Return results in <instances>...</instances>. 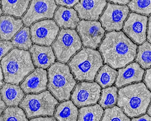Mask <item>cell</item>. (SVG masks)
I'll return each instance as SVG.
<instances>
[{
	"label": "cell",
	"instance_id": "7402d4cb",
	"mask_svg": "<svg viewBox=\"0 0 151 121\" xmlns=\"http://www.w3.org/2000/svg\"><path fill=\"white\" fill-rule=\"evenodd\" d=\"M30 0H1L3 14L20 18L25 12Z\"/></svg>",
	"mask_w": 151,
	"mask_h": 121
},
{
	"label": "cell",
	"instance_id": "f35d334b",
	"mask_svg": "<svg viewBox=\"0 0 151 121\" xmlns=\"http://www.w3.org/2000/svg\"><path fill=\"white\" fill-rule=\"evenodd\" d=\"M2 70L1 67V66L0 67V87L3 85L4 84V76L3 73L2 72Z\"/></svg>",
	"mask_w": 151,
	"mask_h": 121
},
{
	"label": "cell",
	"instance_id": "60d3db41",
	"mask_svg": "<svg viewBox=\"0 0 151 121\" xmlns=\"http://www.w3.org/2000/svg\"><path fill=\"white\" fill-rule=\"evenodd\" d=\"M0 15H1L3 13V11L2 9L1 8V7L0 8Z\"/></svg>",
	"mask_w": 151,
	"mask_h": 121
},
{
	"label": "cell",
	"instance_id": "e575fe53",
	"mask_svg": "<svg viewBox=\"0 0 151 121\" xmlns=\"http://www.w3.org/2000/svg\"><path fill=\"white\" fill-rule=\"evenodd\" d=\"M131 121H151V117L147 114H145L137 118H133Z\"/></svg>",
	"mask_w": 151,
	"mask_h": 121
},
{
	"label": "cell",
	"instance_id": "9a60e30c",
	"mask_svg": "<svg viewBox=\"0 0 151 121\" xmlns=\"http://www.w3.org/2000/svg\"><path fill=\"white\" fill-rule=\"evenodd\" d=\"M47 82L46 70L37 68L26 77L20 86L26 93H38L46 89Z\"/></svg>",
	"mask_w": 151,
	"mask_h": 121
},
{
	"label": "cell",
	"instance_id": "52a82bcc",
	"mask_svg": "<svg viewBox=\"0 0 151 121\" xmlns=\"http://www.w3.org/2000/svg\"><path fill=\"white\" fill-rule=\"evenodd\" d=\"M52 46L57 60L66 63L81 48L82 42L75 29L62 28Z\"/></svg>",
	"mask_w": 151,
	"mask_h": 121
},
{
	"label": "cell",
	"instance_id": "74e56055",
	"mask_svg": "<svg viewBox=\"0 0 151 121\" xmlns=\"http://www.w3.org/2000/svg\"><path fill=\"white\" fill-rule=\"evenodd\" d=\"M0 114L1 115L2 113L4 112V110L6 107V105L4 101L0 95Z\"/></svg>",
	"mask_w": 151,
	"mask_h": 121
},
{
	"label": "cell",
	"instance_id": "cb8c5ba5",
	"mask_svg": "<svg viewBox=\"0 0 151 121\" xmlns=\"http://www.w3.org/2000/svg\"><path fill=\"white\" fill-rule=\"evenodd\" d=\"M118 72L110 66L105 64L99 71L95 81L103 88L112 85L114 83Z\"/></svg>",
	"mask_w": 151,
	"mask_h": 121
},
{
	"label": "cell",
	"instance_id": "ffe728a7",
	"mask_svg": "<svg viewBox=\"0 0 151 121\" xmlns=\"http://www.w3.org/2000/svg\"><path fill=\"white\" fill-rule=\"evenodd\" d=\"M0 93L2 99L9 107L18 106L25 95L19 85L10 83L5 84L1 88Z\"/></svg>",
	"mask_w": 151,
	"mask_h": 121
},
{
	"label": "cell",
	"instance_id": "5b68a950",
	"mask_svg": "<svg viewBox=\"0 0 151 121\" xmlns=\"http://www.w3.org/2000/svg\"><path fill=\"white\" fill-rule=\"evenodd\" d=\"M47 88L60 101L69 100L76 83L69 66L56 62L48 69Z\"/></svg>",
	"mask_w": 151,
	"mask_h": 121
},
{
	"label": "cell",
	"instance_id": "484cf974",
	"mask_svg": "<svg viewBox=\"0 0 151 121\" xmlns=\"http://www.w3.org/2000/svg\"><path fill=\"white\" fill-rule=\"evenodd\" d=\"M135 61L145 69L151 66V43L148 41L139 46Z\"/></svg>",
	"mask_w": 151,
	"mask_h": 121
},
{
	"label": "cell",
	"instance_id": "d6a6232c",
	"mask_svg": "<svg viewBox=\"0 0 151 121\" xmlns=\"http://www.w3.org/2000/svg\"><path fill=\"white\" fill-rule=\"evenodd\" d=\"M143 81L148 88L151 91V67L146 70Z\"/></svg>",
	"mask_w": 151,
	"mask_h": 121
},
{
	"label": "cell",
	"instance_id": "30bf717a",
	"mask_svg": "<svg viewBox=\"0 0 151 121\" xmlns=\"http://www.w3.org/2000/svg\"><path fill=\"white\" fill-rule=\"evenodd\" d=\"M77 29L84 46L94 49L99 47L105 32L101 22L96 20H81Z\"/></svg>",
	"mask_w": 151,
	"mask_h": 121
},
{
	"label": "cell",
	"instance_id": "5bb4252c",
	"mask_svg": "<svg viewBox=\"0 0 151 121\" xmlns=\"http://www.w3.org/2000/svg\"><path fill=\"white\" fill-rule=\"evenodd\" d=\"M107 3L106 1L81 0L74 7L80 19L97 20Z\"/></svg>",
	"mask_w": 151,
	"mask_h": 121
},
{
	"label": "cell",
	"instance_id": "9c48e42d",
	"mask_svg": "<svg viewBox=\"0 0 151 121\" xmlns=\"http://www.w3.org/2000/svg\"><path fill=\"white\" fill-rule=\"evenodd\" d=\"M129 7L109 2L100 20L105 30L109 31L121 30L129 12Z\"/></svg>",
	"mask_w": 151,
	"mask_h": 121
},
{
	"label": "cell",
	"instance_id": "836d02e7",
	"mask_svg": "<svg viewBox=\"0 0 151 121\" xmlns=\"http://www.w3.org/2000/svg\"><path fill=\"white\" fill-rule=\"evenodd\" d=\"M29 121H58L54 117H39L32 118Z\"/></svg>",
	"mask_w": 151,
	"mask_h": 121
},
{
	"label": "cell",
	"instance_id": "d6986e66",
	"mask_svg": "<svg viewBox=\"0 0 151 121\" xmlns=\"http://www.w3.org/2000/svg\"><path fill=\"white\" fill-rule=\"evenodd\" d=\"M0 39L10 40L22 27V20L12 16L3 15L0 17Z\"/></svg>",
	"mask_w": 151,
	"mask_h": 121
},
{
	"label": "cell",
	"instance_id": "4fadbf2b",
	"mask_svg": "<svg viewBox=\"0 0 151 121\" xmlns=\"http://www.w3.org/2000/svg\"><path fill=\"white\" fill-rule=\"evenodd\" d=\"M147 21L146 16L131 12L124 22L123 30L134 42L141 44L146 39Z\"/></svg>",
	"mask_w": 151,
	"mask_h": 121
},
{
	"label": "cell",
	"instance_id": "3957f363",
	"mask_svg": "<svg viewBox=\"0 0 151 121\" xmlns=\"http://www.w3.org/2000/svg\"><path fill=\"white\" fill-rule=\"evenodd\" d=\"M1 66L5 81L17 85L35 68L30 52L17 48L2 58Z\"/></svg>",
	"mask_w": 151,
	"mask_h": 121
},
{
	"label": "cell",
	"instance_id": "ac0fdd59",
	"mask_svg": "<svg viewBox=\"0 0 151 121\" xmlns=\"http://www.w3.org/2000/svg\"><path fill=\"white\" fill-rule=\"evenodd\" d=\"M58 25L64 29H75L80 20L77 11L74 9L60 6L54 15Z\"/></svg>",
	"mask_w": 151,
	"mask_h": 121
},
{
	"label": "cell",
	"instance_id": "603a6c76",
	"mask_svg": "<svg viewBox=\"0 0 151 121\" xmlns=\"http://www.w3.org/2000/svg\"><path fill=\"white\" fill-rule=\"evenodd\" d=\"M77 121H100L104 112L99 104L81 108Z\"/></svg>",
	"mask_w": 151,
	"mask_h": 121
},
{
	"label": "cell",
	"instance_id": "44dd1931",
	"mask_svg": "<svg viewBox=\"0 0 151 121\" xmlns=\"http://www.w3.org/2000/svg\"><path fill=\"white\" fill-rule=\"evenodd\" d=\"M78 108L71 100L60 102L56 107L55 116L58 121H77Z\"/></svg>",
	"mask_w": 151,
	"mask_h": 121
},
{
	"label": "cell",
	"instance_id": "7a4b0ae2",
	"mask_svg": "<svg viewBox=\"0 0 151 121\" xmlns=\"http://www.w3.org/2000/svg\"><path fill=\"white\" fill-rule=\"evenodd\" d=\"M118 94L117 105L130 117L145 113L151 100V92L143 82L122 87Z\"/></svg>",
	"mask_w": 151,
	"mask_h": 121
},
{
	"label": "cell",
	"instance_id": "8992f818",
	"mask_svg": "<svg viewBox=\"0 0 151 121\" xmlns=\"http://www.w3.org/2000/svg\"><path fill=\"white\" fill-rule=\"evenodd\" d=\"M58 100L48 91L38 94H27L19 104L28 118L52 116L58 104Z\"/></svg>",
	"mask_w": 151,
	"mask_h": 121
},
{
	"label": "cell",
	"instance_id": "83f0119b",
	"mask_svg": "<svg viewBox=\"0 0 151 121\" xmlns=\"http://www.w3.org/2000/svg\"><path fill=\"white\" fill-rule=\"evenodd\" d=\"M0 121H29L24 112L17 106L7 108L2 113Z\"/></svg>",
	"mask_w": 151,
	"mask_h": 121
},
{
	"label": "cell",
	"instance_id": "ab89813d",
	"mask_svg": "<svg viewBox=\"0 0 151 121\" xmlns=\"http://www.w3.org/2000/svg\"><path fill=\"white\" fill-rule=\"evenodd\" d=\"M147 113L151 116V103L148 108L147 111Z\"/></svg>",
	"mask_w": 151,
	"mask_h": 121
},
{
	"label": "cell",
	"instance_id": "6da1fadb",
	"mask_svg": "<svg viewBox=\"0 0 151 121\" xmlns=\"http://www.w3.org/2000/svg\"><path fill=\"white\" fill-rule=\"evenodd\" d=\"M138 48L122 31L107 32L99 47L104 63L114 69L125 67L135 58Z\"/></svg>",
	"mask_w": 151,
	"mask_h": 121
},
{
	"label": "cell",
	"instance_id": "e0dca14e",
	"mask_svg": "<svg viewBox=\"0 0 151 121\" xmlns=\"http://www.w3.org/2000/svg\"><path fill=\"white\" fill-rule=\"evenodd\" d=\"M34 65L46 69L54 62L56 57L51 46L33 45L29 49Z\"/></svg>",
	"mask_w": 151,
	"mask_h": 121
},
{
	"label": "cell",
	"instance_id": "f546056e",
	"mask_svg": "<svg viewBox=\"0 0 151 121\" xmlns=\"http://www.w3.org/2000/svg\"><path fill=\"white\" fill-rule=\"evenodd\" d=\"M128 6L132 12L149 15L151 14V0H132Z\"/></svg>",
	"mask_w": 151,
	"mask_h": 121
},
{
	"label": "cell",
	"instance_id": "d590c367",
	"mask_svg": "<svg viewBox=\"0 0 151 121\" xmlns=\"http://www.w3.org/2000/svg\"><path fill=\"white\" fill-rule=\"evenodd\" d=\"M147 32V38L150 42L151 43V14L149 17Z\"/></svg>",
	"mask_w": 151,
	"mask_h": 121
},
{
	"label": "cell",
	"instance_id": "8fae6325",
	"mask_svg": "<svg viewBox=\"0 0 151 121\" xmlns=\"http://www.w3.org/2000/svg\"><path fill=\"white\" fill-rule=\"evenodd\" d=\"M101 89L95 82H79L72 92L71 99L78 107L95 104L100 98Z\"/></svg>",
	"mask_w": 151,
	"mask_h": 121
},
{
	"label": "cell",
	"instance_id": "1f68e13d",
	"mask_svg": "<svg viewBox=\"0 0 151 121\" xmlns=\"http://www.w3.org/2000/svg\"><path fill=\"white\" fill-rule=\"evenodd\" d=\"M79 1V0H56L55 2L57 5L71 7L78 3Z\"/></svg>",
	"mask_w": 151,
	"mask_h": 121
},
{
	"label": "cell",
	"instance_id": "ba28073f",
	"mask_svg": "<svg viewBox=\"0 0 151 121\" xmlns=\"http://www.w3.org/2000/svg\"><path fill=\"white\" fill-rule=\"evenodd\" d=\"M59 30L53 20L46 19L36 22L30 27L32 41L36 44L49 46L55 40Z\"/></svg>",
	"mask_w": 151,
	"mask_h": 121
},
{
	"label": "cell",
	"instance_id": "7c38bea8",
	"mask_svg": "<svg viewBox=\"0 0 151 121\" xmlns=\"http://www.w3.org/2000/svg\"><path fill=\"white\" fill-rule=\"evenodd\" d=\"M57 7L55 1H31L22 20L24 25L29 27L41 19L52 18Z\"/></svg>",
	"mask_w": 151,
	"mask_h": 121
},
{
	"label": "cell",
	"instance_id": "f1b7e54d",
	"mask_svg": "<svg viewBox=\"0 0 151 121\" xmlns=\"http://www.w3.org/2000/svg\"><path fill=\"white\" fill-rule=\"evenodd\" d=\"M123 109L117 106L107 108L101 121H130Z\"/></svg>",
	"mask_w": 151,
	"mask_h": 121
},
{
	"label": "cell",
	"instance_id": "4316f807",
	"mask_svg": "<svg viewBox=\"0 0 151 121\" xmlns=\"http://www.w3.org/2000/svg\"><path fill=\"white\" fill-rule=\"evenodd\" d=\"M117 87L114 86L103 89L99 104L104 108L114 105L117 101Z\"/></svg>",
	"mask_w": 151,
	"mask_h": 121
},
{
	"label": "cell",
	"instance_id": "8d00e7d4",
	"mask_svg": "<svg viewBox=\"0 0 151 121\" xmlns=\"http://www.w3.org/2000/svg\"><path fill=\"white\" fill-rule=\"evenodd\" d=\"M109 2L113 3L114 4L121 5H125L130 2L129 0H110L108 1Z\"/></svg>",
	"mask_w": 151,
	"mask_h": 121
},
{
	"label": "cell",
	"instance_id": "277c9868",
	"mask_svg": "<svg viewBox=\"0 0 151 121\" xmlns=\"http://www.w3.org/2000/svg\"><path fill=\"white\" fill-rule=\"evenodd\" d=\"M68 64L76 80L93 81L103 64V59L99 51L83 47Z\"/></svg>",
	"mask_w": 151,
	"mask_h": 121
},
{
	"label": "cell",
	"instance_id": "d4e9b609",
	"mask_svg": "<svg viewBox=\"0 0 151 121\" xmlns=\"http://www.w3.org/2000/svg\"><path fill=\"white\" fill-rule=\"evenodd\" d=\"M30 31L28 27H23L12 40L14 47L25 50L30 48L32 44Z\"/></svg>",
	"mask_w": 151,
	"mask_h": 121
},
{
	"label": "cell",
	"instance_id": "4dcf8cb0",
	"mask_svg": "<svg viewBox=\"0 0 151 121\" xmlns=\"http://www.w3.org/2000/svg\"><path fill=\"white\" fill-rule=\"evenodd\" d=\"M14 47V46L11 41L1 40L0 60H1L2 57Z\"/></svg>",
	"mask_w": 151,
	"mask_h": 121
},
{
	"label": "cell",
	"instance_id": "2e32d148",
	"mask_svg": "<svg viewBox=\"0 0 151 121\" xmlns=\"http://www.w3.org/2000/svg\"><path fill=\"white\" fill-rule=\"evenodd\" d=\"M145 70L137 62H133L125 67L118 70V75L115 83L119 88L134 82H138L143 79Z\"/></svg>",
	"mask_w": 151,
	"mask_h": 121
}]
</instances>
